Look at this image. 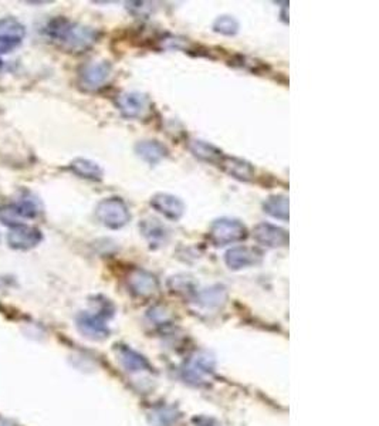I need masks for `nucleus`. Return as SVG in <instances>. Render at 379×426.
<instances>
[{
	"mask_svg": "<svg viewBox=\"0 0 379 426\" xmlns=\"http://www.w3.org/2000/svg\"><path fill=\"white\" fill-rule=\"evenodd\" d=\"M46 35L62 49L71 53H81L90 49L99 39L96 28L74 23L66 17H54L46 26Z\"/></svg>",
	"mask_w": 379,
	"mask_h": 426,
	"instance_id": "nucleus-1",
	"label": "nucleus"
},
{
	"mask_svg": "<svg viewBox=\"0 0 379 426\" xmlns=\"http://www.w3.org/2000/svg\"><path fill=\"white\" fill-rule=\"evenodd\" d=\"M94 306L97 307L94 312H83L78 314L77 327L87 339L103 340L110 334L107 321L114 316V306L104 297H97Z\"/></svg>",
	"mask_w": 379,
	"mask_h": 426,
	"instance_id": "nucleus-2",
	"label": "nucleus"
},
{
	"mask_svg": "<svg viewBox=\"0 0 379 426\" xmlns=\"http://www.w3.org/2000/svg\"><path fill=\"white\" fill-rule=\"evenodd\" d=\"M97 221L112 230L122 229L131 221V213L126 203L121 198H107L103 199L96 207Z\"/></svg>",
	"mask_w": 379,
	"mask_h": 426,
	"instance_id": "nucleus-3",
	"label": "nucleus"
},
{
	"mask_svg": "<svg viewBox=\"0 0 379 426\" xmlns=\"http://www.w3.org/2000/svg\"><path fill=\"white\" fill-rule=\"evenodd\" d=\"M247 237V228L237 219L220 218L216 219L209 230V240L216 248H224L242 241Z\"/></svg>",
	"mask_w": 379,
	"mask_h": 426,
	"instance_id": "nucleus-4",
	"label": "nucleus"
},
{
	"mask_svg": "<svg viewBox=\"0 0 379 426\" xmlns=\"http://www.w3.org/2000/svg\"><path fill=\"white\" fill-rule=\"evenodd\" d=\"M40 213V205L35 198H23L15 203L0 206V222L10 229L24 225L23 221L36 219Z\"/></svg>",
	"mask_w": 379,
	"mask_h": 426,
	"instance_id": "nucleus-5",
	"label": "nucleus"
},
{
	"mask_svg": "<svg viewBox=\"0 0 379 426\" xmlns=\"http://www.w3.org/2000/svg\"><path fill=\"white\" fill-rule=\"evenodd\" d=\"M26 37V27L16 17L0 19V58L16 50Z\"/></svg>",
	"mask_w": 379,
	"mask_h": 426,
	"instance_id": "nucleus-6",
	"label": "nucleus"
},
{
	"mask_svg": "<svg viewBox=\"0 0 379 426\" xmlns=\"http://www.w3.org/2000/svg\"><path fill=\"white\" fill-rule=\"evenodd\" d=\"M112 66L110 62H91L81 67L78 73L80 84L88 91L101 88L111 77Z\"/></svg>",
	"mask_w": 379,
	"mask_h": 426,
	"instance_id": "nucleus-7",
	"label": "nucleus"
},
{
	"mask_svg": "<svg viewBox=\"0 0 379 426\" xmlns=\"http://www.w3.org/2000/svg\"><path fill=\"white\" fill-rule=\"evenodd\" d=\"M43 241V233L40 229L28 225H19L10 229L8 233V245L15 250H30L39 246Z\"/></svg>",
	"mask_w": 379,
	"mask_h": 426,
	"instance_id": "nucleus-8",
	"label": "nucleus"
},
{
	"mask_svg": "<svg viewBox=\"0 0 379 426\" xmlns=\"http://www.w3.org/2000/svg\"><path fill=\"white\" fill-rule=\"evenodd\" d=\"M253 237L259 243L270 249L284 248L289 245V232L271 223H259L253 229Z\"/></svg>",
	"mask_w": 379,
	"mask_h": 426,
	"instance_id": "nucleus-9",
	"label": "nucleus"
},
{
	"mask_svg": "<svg viewBox=\"0 0 379 426\" xmlns=\"http://www.w3.org/2000/svg\"><path fill=\"white\" fill-rule=\"evenodd\" d=\"M149 205L158 213L169 221H179L185 215V203L180 198L171 194H156L151 198Z\"/></svg>",
	"mask_w": 379,
	"mask_h": 426,
	"instance_id": "nucleus-10",
	"label": "nucleus"
},
{
	"mask_svg": "<svg viewBox=\"0 0 379 426\" xmlns=\"http://www.w3.org/2000/svg\"><path fill=\"white\" fill-rule=\"evenodd\" d=\"M263 260V253L255 248L237 246L226 252L225 263L230 270H242L260 264Z\"/></svg>",
	"mask_w": 379,
	"mask_h": 426,
	"instance_id": "nucleus-11",
	"label": "nucleus"
},
{
	"mask_svg": "<svg viewBox=\"0 0 379 426\" xmlns=\"http://www.w3.org/2000/svg\"><path fill=\"white\" fill-rule=\"evenodd\" d=\"M115 105L125 118H141L149 108V100L141 93H124L117 97Z\"/></svg>",
	"mask_w": 379,
	"mask_h": 426,
	"instance_id": "nucleus-12",
	"label": "nucleus"
},
{
	"mask_svg": "<svg viewBox=\"0 0 379 426\" xmlns=\"http://www.w3.org/2000/svg\"><path fill=\"white\" fill-rule=\"evenodd\" d=\"M128 286L135 296L151 297L158 291L160 283H158V279L152 275V273L135 269L128 278Z\"/></svg>",
	"mask_w": 379,
	"mask_h": 426,
	"instance_id": "nucleus-13",
	"label": "nucleus"
},
{
	"mask_svg": "<svg viewBox=\"0 0 379 426\" xmlns=\"http://www.w3.org/2000/svg\"><path fill=\"white\" fill-rule=\"evenodd\" d=\"M219 167L222 168L228 175L242 182H250L256 175V171L250 162L240 160V158L229 157V155H224V158L219 162Z\"/></svg>",
	"mask_w": 379,
	"mask_h": 426,
	"instance_id": "nucleus-14",
	"label": "nucleus"
},
{
	"mask_svg": "<svg viewBox=\"0 0 379 426\" xmlns=\"http://www.w3.org/2000/svg\"><path fill=\"white\" fill-rule=\"evenodd\" d=\"M140 230H141L142 236L148 240L151 248L152 246L153 248L162 246L169 239L168 228L155 218H146V219L141 221Z\"/></svg>",
	"mask_w": 379,
	"mask_h": 426,
	"instance_id": "nucleus-15",
	"label": "nucleus"
},
{
	"mask_svg": "<svg viewBox=\"0 0 379 426\" xmlns=\"http://www.w3.org/2000/svg\"><path fill=\"white\" fill-rule=\"evenodd\" d=\"M117 352H118L119 362L122 364V367L128 373H142V371L152 370L148 359L130 347L119 346Z\"/></svg>",
	"mask_w": 379,
	"mask_h": 426,
	"instance_id": "nucleus-16",
	"label": "nucleus"
},
{
	"mask_svg": "<svg viewBox=\"0 0 379 426\" xmlns=\"http://www.w3.org/2000/svg\"><path fill=\"white\" fill-rule=\"evenodd\" d=\"M135 152L142 161L148 162L149 165H156L168 157V149L158 141H140L135 145Z\"/></svg>",
	"mask_w": 379,
	"mask_h": 426,
	"instance_id": "nucleus-17",
	"label": "nucleus"
},
{
	"mask_svg": "<svg viewBox=\"0 0 379 426\" xmlns=\"http://www.w3.org/2000/svg\"><path fill=\"white\" fill-rule=\"evenodd\" d=\"M189 149H191V152L198 160L203 162H209V164H216V165H219L220 160H222L225 155L224 152L219 148H216L214 145L201 141V139H192L191 142H189Z\"/></svg>",
	"mask_w": 379,
	"mask_h": 426,
	"instance_id": "nucleus-18",
	"label": "nucleus"
},
{
	"mask_svg": "<svg viewBox=\"0 0 379 426\" xmlns=\"http://www.w3.org/2000/svg\"><path fill=\"white\" fill-rule=\"evenodd\" d=\"M263 210L269 216L287 222L289 215V198L286 195H271L263 202Z\"/></svg>",
	"mask_w": 379,
	"mask_h": 426,
	"instance_id": "nucleus-19",
	"label": "nucleus"
},
{
	"mask_svg": "<svg viewBox=\"0 0 379 426\" xmlns=\"http://www.w3.org/2000/svg\"><path fill=\"white\" fill-rule=\"evenodd\" d=\"M214 368V361L205 354H198L195 358H192L191 365H189L186 373V377L189 381L202 382V375L212 373Z\"/></svg>",
	"mask_w": 379,
	"mask_h": 426,
	"instance_id": "nucleus-20",
	"label": "nucleus"
},
{
	"mask_svg": "<svg viewBox=\"0 0 379 426\" xmlns=\"http://www.w3.org/2000/svg\"><path fill=\"white\" fill-rule=\"evenodd\" d=\"M70 171L80 178L90 179V180H101L104 171L103 168L91 160L77 158L70 164Z\"/></svg>",
	"mask_w": 379,
	"mask_h": 426,
	"instance_id": "nucleus-21",
	"label": "nucleus"
},
{
	"mask_svg": "<svg viewBox=\"0 0 379 426\" xmlns=\"http://www.w3.org/2000/svg\"><path fill=\"white\" fill-rule=\"evenodd\" d=\"M226 298V290L224 286H214L206 289L198 294V303L206 309L219 307Z\"/></svg>",
	"mask_w": 379,
	"mask_h": 426,
	"instance_id": "nucleus-22",
	"label": "nucleus"
},
{
	"mask_svg": "<svg viewBox=\"0 0 379 426\" xmlns=\"http://www.w3.org/2000/svg\"><path fill=\"white\" fill-rule=\"evenodd\" d=\"M213 30L219 35L235 36L239 32V22L233 16H219L213 23Z\"/></svg>",
	"mask_w": 379,
	"mask_h": 426,
	"instance_id": "nucleus-23",
	"label": "nucleus"
},
{
	"mask_svg": "<svg viewBox=\"0 0 379 426\" xmlns=\"http://www.w3.org/2000/svg\"><path fill=\"white\" fill-rule=\"evenodd\" d=\"M155 423L160 426H171L176 422L179 415L175 412L174 408H161L153 414Z\"/></svg>",
	"mask_w": 379,
	"mask_h": 426,
	"instance_id": "nucleus-24",
	"label": "nucleus"
},
{
	"mask_svg": "<svg viewBox=\"0 0 379 426\" xmlns=\"http://www.w3.org/2000/svg\"><path fill=\"white\" fill-rule=\"evenodd\" d=\"M126 10L137 17H144L152 12V6L148 2H131L126 3Z\"/></svg>",
	"mask_w": 379,
	"mask_h": 426,
	"instance_id": "nucleus-25",
	"label": "nucleus"
},
{
	"mask_svg": "<svg viewBox=\"0 0 379 426\" xmlns=\"http://www.w3.org/2000/svg\"><path fill=\"white\" fill-rule=\"evenodd\" d=\"M194 423H195V426H219V423L214 419L206 418V416L194 418Z\"/></svg>",
	"mask_w": 379,
	"mask_h": 426,
	"instance_id": "nucleus-26",
	"label": "nucleus"
}]
</instances>
